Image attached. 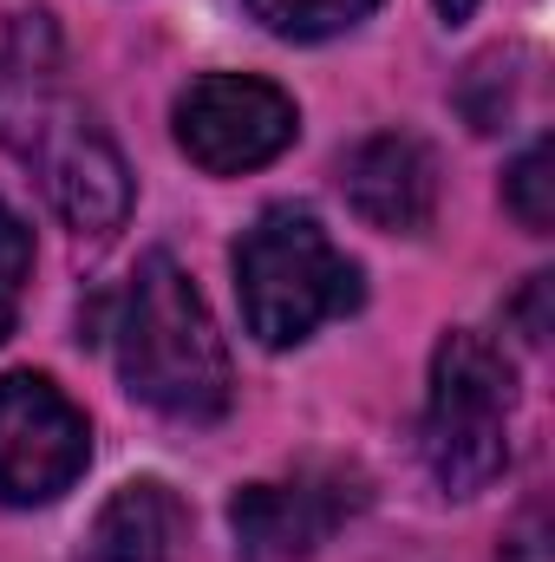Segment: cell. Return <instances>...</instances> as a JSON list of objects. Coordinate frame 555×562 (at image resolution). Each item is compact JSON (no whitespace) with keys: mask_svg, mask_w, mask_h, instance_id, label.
<instances>
[{"mask_svg":"<svg viewBox=\"0 0 555 562\" xmlns=\"http://www.w3.org/2000/svg\"><path fill=\"white\" fill-rule=\"evenodd\" d=\"M112 340H118V380L138 406L177 425H216L229 413V400H236L229 347H223L196 281L163 249H150L138 262V276L118 301Z\"/></svg>","mask_w":555,"mask_h":562,"instance_id":"6da1fadb","label":"cell"},{"mask_svg":"<svg viewBox=\"0 0 555 562\" xmlns=\"http://www.w3.org/2000/svg\"><path fill=\"white\" fill-rule=\"evenodd\" d=\"M236 294L262 347H301L327 321L353 314L366 301V281L307 203H269L236 243Z\"/></svg>","mask_w":555,"mask_h":562,"instance_id":"7a4b0ae2","label":"cell"},{"mask_svg":"<svg viewBox=\"0 0 555 562\" xmlns=\"http://www.w3.org/2000/svg\"><path fill=\"white\" fill-rule=\"evenodd\" d=\"M510 419H517V367L497 340L451 327L431 353L424 393V471L451 497H477L510 464Z\"/></svg>","mask_w":555,"mask_h":562,"instance_id":"3957f363","label":"cell"},{"mask_svg":"<svg viewBox=\"0 0 555 562\" xmlns=\"http://www.w3.org/2000/svg\"><path fill=\"white\" fill-rule=\"evenodd\" d=\"M7 144L26 150V164L39 170L53 210H59L79 236L105 243V236L125 229V216H132V170H125L118 144L105 138V125H99L92 112H79L72 99L46 92V99L7 132Z\"/></svg>","mask_w":555,"mask_h":562,"instance_id":"277c9868","label":"cell"},{"mask_svg":"<svg viewBox=\"0 0 555 562\" xmlns=\"http://www.w3.org/2000/svg\"><path fill=\"white\" fill-rule=\"evenodd\" d=\"M373 484L360 464L307 458L281 477H256L229 497V530L242 562H301L314 557L333 530H347L366 510Z\"/></svg>","mask_w":555,"mask_h":562,"instance_id":"5b68a950","label":"cell"},{"mask_svg":"<svg viewBox=\"0 0 555 562\" xmlns=\"http://www.w3.org/2000/svg\"><path fill=\"white\" fill-rule=\"evenodd\" d=\"M177 150L209 170V177H242V170H262L275 164L281 150L301 132V112L294 99L269 86V79H249V72H209L196 86H183L177 112Z\"/></svg>","mask_w":555,"mask_h":562,"instance_id":"8992f818","label":"cell"},{"mask_svg":"<svg viewBox=\"0 0 555 562\" xmlns=\"http://www.w3.org/2000/svg\"><path fill=\"white\" fill-rule=\"evenodd\" d=\"M92 464V425L86 413L46 380V373H7L0 380V504H53L79 484Z\"/></svg>","mask_w":555,"mask_h":562,"instance_id":"52a82bcc","label":"cell"},{"mask_svg":"<svg viewBox=\"0 0 555 562\" xmlns=\"http://www.w3.org/2000/svg\"><path fill=\"white\" fill-rule=\"evenodd\" d=\"M340 196L360 223L418 236L438 216V164L412 132H373L340 157Z\"/></svg>","mask_w":555,"mask_h":562,"instance_id":"ba28073f","label":"cell"},{"mask_svg":"<svg viewBox=\"0 0 555 562\" xmlns=\"http://www.w3.org/2000/svg\"><path fill=\"white\" fill-rule=\"evenodd\" d=\"M183 530H190L183 497H177L163 477H132V484H118V491L99 504V517L86 524L79 562H177Z\"/></svg>","mask_w":555,"mask_h":562,"instance_id":"9c48e42d","label":"cell"},{"mask_svg":"<svg viewBox=\"0 0 555 562\" xmlns=\"http://www.w3.org/2000/svg\"><path fill=\"white\" fill-rule=\"evenodd\" d=\"M275 40H333L347 26H360L380 0H242Z\"/></svg>","mask_w":555,"mask_h":562,"instance_id":"30bf717a","label":"cell"},{"mask_svg":"<svg viewBox=\"0 0 555 562\" xmlns=\"http://www.w3.org/2000/svg\"><path fill=\"white\" fill-rule=\"evenodd\" d=\"M503 203H510V216L530 236H550V223H555V144L550 138H536L503 170Z\"/></svg>","mask_w":555,"mask_h":562,"instance_id":"8fae6325","label":"cell"},{"mask_svg":"<svg viewBox=\"0 0 555 562\" xmlns=\"http://www.w3.org/2000/svg\"><path fill=\"white\" fill-rule=\"evenodd\" d=\"M510 59L503 53H490V59H477L471 72H464V86H457V105H464V119H471V132H503V119H510Z\"/></svg>","mask_w":555,"mask_h":562,"instance_id":"7c38bea8","label":"cell"},{"mask_svg":"<svg viewBox=\"0 0 555 562\" xmlns=\"http://www.w3.org/2000/svg\"><path fill=\"white\" fill-rule=\"evenodd\" d=\"M26 276H33V229L0 203V340H7V334H13V321H20Z\"/></svg>","mask_w":555,"mask_h":562,"instance_id":"4fadbf2b","label":"cell"},{"mask_svg":"<svg viewBox=\"0 0 555 562\" xmlns=\"http://www.w3.org/2000/svg\"><path fill=\"white\" fill-rule=\"evenodd\" d=\"M550 294H555L550 276H530V288L510 301V321L523 327V340H530V347H543V340H550Z\"/></svg>","mask_w":555,"mask_h":562,"instance_id":"5bb4252c","label":"cell"},{"mask_svg":"<svg viewBox=\"0 0 555 562\" xmlns=\"http://www.w3.org/2000/svg\"><path fill=\"white\" fill-rule=\"evenodd\" d=\"M503 562H550V530H543V504H530L517 517V530L503 537Z\"/></svg>","mask_w":555,"mask_h":562,"instance_id":"9a60e30c","label":"cell"},{"mask_svg":"<svg viewBox=\"0 0 555 562\" xmlns=\"http://www.w3.org/2000/svg\"><path fill=\"white\" fill-rule=\"evenodd\" d=\"M471 13H477V0H438V20H444V26H464Z\"/></svg>","mask_w":555,"mask_h":562,"instance_id":"2e32d148","label":"cell"}]
</instances>
